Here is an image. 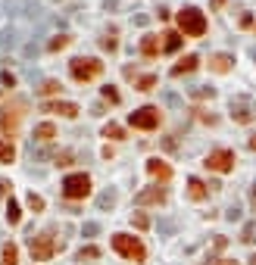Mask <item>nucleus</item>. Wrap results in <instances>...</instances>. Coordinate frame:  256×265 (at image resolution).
Returning <instances> with one entry per match:
<instances>
[{
  "mask_svg": "<svg viewBox=\"0 0 256 265\" xmlns=\"http://www.w3.org/2000/svg\"><path fill=\"white\" fill-rule=\"evenodd\" d=\"M178 28L184 31V38H203L206 34V16L197 6H184L178 13Z\"/></svg>",
  "mask_w": 256,
  "mask_h": 265,
  "instance_id": "f257e3e1",
  "label": "nucleus"
},
{
  "mask_svg": "<svg viewBox=\"0 0 256 265\" xmlns=\"http://www.w3.org/2000/svg\"><path fill=\"white\" fill-rule=\"evenodd\" d=\"M113 250L119 253V256H125V259H131V262H144V256H147V250H144L141 240L128 237V234H116L113 237Z\"/></svg>",
  "mask_w": 256,
  "mask_h": 265,
  "instance_id": "f03ea898",
  "label": "nucleus"
},
{
  "mask_svg": "<svg viewBox=\"0 0 256 265\" xmlns=\"http://www.w3.org/2000/svg\"><path fill=\"white\" fill-rule=\"evenodd\" d=\"M63 193H66V200H85L88 193H91V178L85 175V172L69 175V178L63 181Z\"/></svg>",
  "mask_w": 256,
  "mask_h": 265,
  "instance_id": "7ed1b4c3",
  "label": "nucleus"
},
{
  "mask_svg": "<svg viewBox=\"0 0 256 265\" xmlns=\"http://www.w3.org/2000/svg\"><path fill=\"white\" fill-rule=\"evenodd\" d=\"M103 72V63L94 60V56H81V60H72V78L75 82H91V78H97Z\"/></svg>",
  "mask_w": 256,
  "mask_h": 265,
  "instance_id": "20e7f679",
  "label": "nucleus"
},
{
  "mask_svg": "<svg viewBox=\"0 0 256 265\" xmlns=\"http://www.w3.org/2000/svg\"><path fill=\"white\" fill-rule=\"evenodd\" d=\"M56 250H60V244H56L50 234H38V237H31V256H34V262H47Z\"/></svg>",
  "mask_w": 256,
  "mask_h": 265,
  "instance_id": "39448f33",
  "label": "nucleus"
},
{
  "mask_svg": "<svg viewBox=\"0 0 256 265\" xmlns=\"http://www.w3.org/2000/svg\"><path fill=\"white\" fill-rule=\"evenodd\" d=\"M128 122H131V128H141V131H150L159 125V112L153 106H144V109H134L131 116H128Z\"/></svg>",
  "mask_w": 256,
  "mask_h": 265,
  "instance_id": "423d86ee",
  "label": "nucleus"
},
{
  "mask_svg": "<svg viewBox=\"0 0 256 265\" xmlns=\"http://www.w3.org/2000/svg\"><path fill=\"white\" fill-rule=\"evenodd\" d=\"M206 169L219 172V175H225V172L235 169V153L231 150H213V153L206 156Z\"/></svg>",
  "mask_w": 256,
  "mask_h": 265,
  "instance_id": "0eeeda50",
  "label": "nucleus"
},
{
  "mask_svg": "<svg viewBox=\"0 0 256 265\" xmlns=\"http://www.w3.org/2000/svg\"><path fill=\"white\" fill-rule=\"evenodd\" d=\"M137 206H153V203H162L166 200V190L162 187H150V190H144V193H137Z\"/></svg>",
  "mask_w": 256,
  "mask_h": 265,
  "instance_id": "6e6552de",
  "label": "nucleus"
},
{
  "mask_svg": "<svg viewBox=\"0 0 256 265\" xmlns=\"http://www.w3.org/2000/svg\"><path fill=\"white\" fill-rule=\"evenodd\" d=\"M44 109H47V112H60V116H66V119L78 116V106H75V103H44Z\"/></svg>",
  "mask_w": 256,
  "mask_h": 265,
  "instance_id": "1a4fd4ad",
  "label": "nucleus"
},
{
  "mask_svg": "<svg viewBox=\"0 0 256 265\" xmlns=\"http://www.w3.org/2000/svg\"><path fill=\"white\" fill-rule=\"evenodd\" d=\"M147 172H150V175H156V178H162V181L172 178V169L162 163V159H150V163H147Z\"/></svg>",
  "mask_w": 256,
  "mask_h": 265,
  "instance_id": "9d476101",
  "label": "nucleus"
},
{
  "mask_svg": "<svg viewBox=\"0 0 256 265\" xmlns=\"http://www.w3.org/2000/svg\"><path fill=\"white\" fill-rule=\"evenodd\" d=\"M206 193H209V190H206V184H203L200 178H191V181H188V197H191V200H206Z\"/></svg>",
  "mask_w": 256,
  "mask_h": 265,
  "instance_id": "9b49d317",
  "label": "nucleus"
},
{
  "mask_svg": "<svg viewBox=\"0 0 256 265\" xmlns=\"http://www.w3.org/2000/svg\"><path fill=\"white\" fill-rule=\"evenodd\" d=\"M16 119H19L16 109H9V106L0 109V128H3V131H13L16 128Z\"/></svg>",
  "mask_w": 256,
  "mask_h": 265,
  "instance_id": "f8f14e48",
  "label": "nucleus"
},
{
  "mask_svg": "<svg viewBox=\"0 0 256 265\" xmlns=\"http://www.w3.org/2000/svg\"><path fill=\"white\" fill-rule=\"evenodd\" d=\"M231 63H235V60H231L228 53H219V56H213V63H209V66H213V72H219V75H225L228 69H231Z\"/></svg>",
  "mask_w": 256,
  "mask_h": 265,
  "instance_id": "ddd939ff",
  "label": "nucleus"
},
{
  "mask_svg": "<svg viewBox=\"0 0 256 265\" xmlns=\"http://www.w3.org/2000/svg\"><path fill=\"white\" fill-rule=\"evenodd\" d=\"M197 63H200V60H197L194 53H191V56H184V60H181L175 69H172V75L178 78V75H184V72H194V69H197Z\"/></svg>",
  "mask_w": 256,
  "mask_h": 265,
  "instance_id": "4468645a",
  "label": "nucleus"
},
{
  "mask_svg": "<svg viewBox=\"0 0 256 265\" xmlns=\"http://www.w3.org/2000/svg\"><path fill=\"white\" fill-rule=\"evenodd\" d=\"M34 137H38L41 144H47V141H53V137H56V128H53L50 122H44V125H38V128H34Z\"/></svg>",
  "mask_w": 256,
  "mask_h": 265,
  "instance_id": "2eb2a0df",
  "label": "nucleus"
},
{
  "mask_svg": "<svg viewBox=\"0 0 256 265\" xmlns=\"http://www.w3.org/2000/svg\"><path fill=\"white\" fill-rule=\"evenodd\" d=\"M141 50H144V56H156L159 53V38L156 34H147V38L141 41Z\"/></svg>",
  "mask_w": 256,
  "mask_h": 265,
  "instance_id": "dca6fc26",
  "label": "nucleus"
},
{
  "mask_svg": "<svg viewBox=\"0 0 256 265\" xmlns=\"http://www.w3.org/2000/svg\"><path fill=\"white\" fill-rule=\"evenodd\" d=\"M162 38H166V41H162V50H166V53H175V50L181 47V38H178V34H175V31H169V34H162Z\"/></svg>",
  "mask_w": 256,
  "mask_h": 265,
  "instance_id": "f3484780",
  "label": "nucleus"
},
{
  "mask_svg": "<svg viewBox=\"0 0 256 265\" xmlns=\"http://www.w3.org/2000/svg\"><path fill=\"white\" fill-rule=\"evenodd\" d=\"M19 218H22V212H19V203L9 197V203H6V222L9 225H19Z\"/></svg>",
  "mask_w": 256,
  "mask_h": 265,
  "instance_id": "a211bd4d",
  "label": "nucleus"
},
{
  "mask_svg": "<svg viewBox=\"0 0 256 265\" xmlns=\"http://www.w3.org/2000/svg\"><path fill=\"white\" fill-rule=\"evenodd\" d=\"M13 156H16V150L9 141H0V163H13Z\"/></svg>",
  "mask_w": 256,
  "mask_h": 265,
  "instance_id": "6ab92c4d",
  "label": "nucleus"
},
{
  "mask_svg": "<svg viewBox=\"0 0 256 265\" xmlns=\"http://www.w3.org/2000/svg\"><path fill=\"white\" fill-rule=\"evenodd\" d=\"M16 259H19V250L13 244H6L3 247V262H0V265H16Z\"/></svg>",
  "mask_w": 256,
  "mask_h": 265,
  "instance_id": "aec40b11",
  "label": "nucleus"
},
{
  "mask_svg": "<svg viewBox=\"0 0 256 265\" xmlns=\"http://www.w3.org/2000/svg\"><path fill=\"white\" fill-rule=\"evenodd\" d=\"M122 134H125V131L119 128V125H113V122L103 128V137H110V141H122Z\"/></svg>",
  "mask_w": 256,
  "mask_h": 265,
  "instance_id": "412c9836",
  "label": "nucleus"
},
{
  "mask_svg": "<svg viewBox=\"0 0 256 265\" xmlns=\"http://www.w3.org/2000/svg\"><path fill=\"white\" fill-rule=\"evenodd\" d=\"M66 44H69V34H56V38L50 41V50H63Z\"/></svg>",
  "mask_w": 256,
  "mask_h": 265,
  "instance_id": "4be33fe9",
  "label": "nucleus"
},
{
  "mask_svg": "<svg viewBox=\"0 0 256 265\" xmlns=\"http://www.w3.org/2000/svg\"><path fill=\"white\" fill-rule=\"evenodd\" d=\"M153 85H156V75H144L141 82H137V90H150Z\"/></svg>",
  "mask_w": 256,
  "mask_h": 265,
  "instance_id": "5701e85b",
  "label": "nucleus"
},
{
  "mask_svg": "<svg viewBox=\"0 0 256 265\" xmlns=\"http://www.w3.org/2000/svg\"><path fill=\"white\" fill-rule=\"evenodd\" d=\"M97 256H100V250H97V247H88V250H81V253H78V259H81V262H85V259H97Z\"/></svg>",
  "mask_w": 256,
  "mask_h": 265,
  "instance_id": "b1692460",
  "label": "nucleus"
},
{
  "mask_svg": "<svg viewBox=\"0 0 256 265\" xmlns=\"http://www.w3.org/2000/svg\"><path fill=\"white\" fill-rule=\"evenodd\" d=\"M28 206H31L34 212H41V209H44V200H41V197H34V193H31V197H28Z\"/></svg>",
  "mask_w": 256,
  "mask_h": 265,
  "instance_id": "393cba45",
  "label": "nucleus"
},
{
  "mask_svg": "<svg viewBox=\"0 0 256 265\" xmlns=\"http://www.w3.org/2000/svg\"><path fill=\"white\" fill-rule=\"evenodd\" d=\"M56 90H60V85H56V82H47V85L41 88V94H56Z\"/></svg>",
  "mask_w": 256,
  "mask_h": 265,
  "instance_id": "a878e982",
  "label": "nucleus"
},
{
  "mask_svg": "<svg viewBox=\"0 0 256 265\" xmlns=\"http://www.w3.org/2000/svg\"><path fill=\"white\" fill-rule=\"evenodd\" d=\"M103 97H107V100H113V103H119V94H116L113 88H103Z\"/></svg>",
  "mask_w": 256,
  "mask_h": 265,
  "instance_id": "bb28decb",
  "label": "nucleus"
},
{
  "mask_svg": "<svg viewBox=\"0 0 256 265\" xmlns=\"http://www.w3.org/2000/svg\"><path fill=\"white\" fill-rule=\"evenodd\" d=\"M134 225H137V228H147L150 222H147V215H134Z\"/></svg>",
  "mask_w": 256,
  "mask_h": 265,
  "instance_id": "cd10ccee",
  "label": "nucleus"
},
{
  "mask_svg": "<svg viewBox=\"0 0 256 265\" xmlns=\"http://www.w3.org/2000/svg\"><path fill=\"white\" fill-rule=\"evenodd\" d=\"M3 85H6V88H13V85H16V78L9 75V72H3Z\"/></svg>",
  "mask_w": 256,
  "mask_h": 265,
  "instance_id": "c85d7f7f",
  "label": "nucleus"
},
{
  "mask_svg": "<svg viewBox=\"0 0 256 265\" xmlns=\"http://www.w3.org/2000/svg\"><path fill=\"white\" fill-rule=\"evenodd\" d=\"M6 187H9V184H6V181H0V197H6Z\"/></svg>",
  "mask_w": 256,
  "mask_h": 265,
  "instance_id": "c756f323",
  "label": "nucleus"
},
{
  "mask_svg": "<svg viewBox=\"0 0 256 265\" xmlns=\"http://www.w3.org/2000/svg\"><path fill=\"white\" fill-rule=\"evenodd\" d=\"M253 206H256V190H253Z\"/></svg>",
  "mask_w": 256,
  "mask_h": 265,
  "instance_id": "7c9ffc66",
  "label": "nucleus"
},
{
  "mask_svg": "<svg viewBox=\"0 0 256 265\" xmlns=\"http://www.w3.org/2000/svg\"><path fill=\"white\" fill-rule=\"evenodd\" d=\"M250 262H253V265H256V256H253V259H250Z\"/></svg>",
  "mask_w": 256,
  "mask_h": 265,
  "instance_id": "2f4dec72",
  "label": "nucleus"
},
{
  "mask_svg": "<svg viewBox=\"0 0 256 265\" xmlns=\"http://www.w3.org/2000/svg\"><path fill=\"white\" fill-rule=\"evenodd\" d=\"M253 28H256V25H253Z\"/></svg>",
  "mask_w": 256,
  "mask_h": 265,
  "instance_id": "473e14b6",
  "label": "nucleus"
}]
</instances>
